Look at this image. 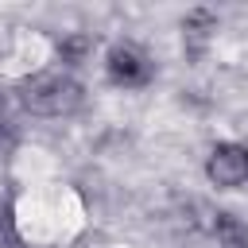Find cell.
Wrapping results in <instances>:
<instances>
[{"label": "cell", "mask_w": 248, "mask_h": 248, "mask_svg": "<svg viewBox=\"0 0 248 248\" xmlns=\"http://www.w3.org/2000/svg\"><path fill=\"white\" fill-rule=\"evenodd\" d=\"M85 101V85L70 70H35L16 81V105L31 116H74Z\"/></svg>", "instance_id": "cell-1"}, {"label": "cell", "mask_w": 248, "mask_h": 248, "mask_svg": "<svg viewBox=\"0 0 248 248\" xmlns=\"http://www.w3.org/2000/svg\"><path fill=\"white\" fill-rule=\"evenodd\" d=\"M105 74L120 89H147L155 81V62H151V54L140 43L120 39V43H112L105 50Z\"/></svg>", "instance_id": "cell-2"}, {"label": "cell", "mask_w": 248, "mask_h": 248, "mask_svg": "<svg viewBox=\"0 0 248 248\" xmlns=\"http://www.w3.org/2000/svg\"><path fill=\"white\" fill-rule=\"evenodd\" d=\"M205 178L217 190H240L248 182V143L221 140L205 155Z\"/></svg>", "instance_id": "cell-3"}, {"label": "cell", "mask_w": 248, "mask_h": 248, "mask_svg": "<svg viewBox=\"0 0 248 248\" xmlns=\"http://www.w3.org/2000/svg\"><path fill=\"white\" fill-rule=\"evenodd\" d=\"M213 31H217V16L209 8H190L182 16V46H186V54L202 58L205 46H209V39H213Z\"/></svg>", "instance_id": "cell-4"}, {"label": "cell", "mask_w": 248, "mask_h": 248, "mask_svg": "<svg viewBox=\"0 0 248 248\" xmlns=\"http://www.w3.org/2000/svg\"><path fill=\"white\" fill-rule=\"evenodd\" d=\"M213 236H217L221 248H248V225L229 209L213 213Z\"/></svg>", "instance_id": "cell-5"}, {"label": "cell", "mask_w": 248, "mask_h": 248, "mask_svg": "<svg viewBox=\"0 0 248 248\" xmlns=\"http://www.w3.org/2000/svg\"><path fill=\"white\" fill-rule=\"evenodd\" d=\"M89 50H93V39H89L85 31H70V35H62V39L54 43V54H58V62H62L66 70L81 66V62L89 58Z\"/></svg>", "instance_id": "cell-6"}, {"label": "cell", "mask_w": 248, "mask_h": 248, "mask_svg": "<svg viewBox=\"0 0 248 248\" xmlns=\"http://www.w3.org/2000/svg\"><path fill=\"white\" fill-rule=\"evenodd\" d=\"M12 140H16V120H12L8 97L0 93V143H12Z\"/></svg>", "instance_id": "cell-7"}, {"label": "cell", "mask_w": 248, "mask_h": 248, "mask_svg": "<svg viewBox=\"0 0 248 248\" xmlns=\"http://www.w3.org/2000/svg\"><path fill=\"white\" fill-rule=\"evenodd\" d=\"M8 240H16V232H12V209L0 202V244H8Z\"/></svg>", "instance_id": "cell-8"}]
</instances>
